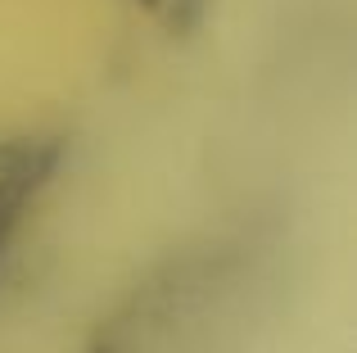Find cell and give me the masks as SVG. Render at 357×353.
Here are the masks:
<instances>
[{
    "mask_svg": "<svg viewBox=\"0 0 357 353\" xmlns=\"http://www.w3.org/2000/svg\"><path fill=\"white\" fill-rule=\"evenodd\" d=\"M91 353H118V345H114V340H96V345H91Z\"/></svg>",
    "mask_w": 357,
    "mask_h": 353,
    "instance_id": "7a4b0ae2",
    "label": "cell"
},
{
    "mask_svg": "<svg viewBox=\"0 0 357 353\" xmlns=\"http://www.w3.org/2000/svg\"><path fill=\"white\" fill-rule=\"evenodd\" d=\"M145 5H154V0H145Z\"/></svg>",
    "mask_w": 357,
    "mask_h": 353,
    "instance_id": "3957f363",
    "label": "cell"
},
{
    "mask_svg": "<svg viewBox=\"0 0 357 353\" xmlns=\"http://www.w3.org/2000/svg\"><path fill=\"white\" fill-rule=\"evenodd\" d=\"M59 159V141H41V136L0 141V258H5V245L18 231L23 213L32 209V200L50 186Z\"/></svg>",
    "mask_w": 357,
    "mask_h": 353,
    "instance_id": "6da1fadb",
    "label": "cell"
}]
</instances>
